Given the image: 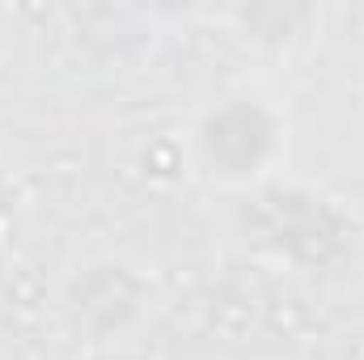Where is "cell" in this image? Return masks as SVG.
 I'll use <instances>...</instances> for the list:
<instances>
[{"instance_id":"cell-1","label":"cell","mask_w":364,"mask_h":360,"mask_svg":"<svg viewBox=\"0 0 364 360\" xmlns=\"http://www.w3.org/2000/svg\"><path fill=\"white\" fill-rule=\"evenodd\" d=\"M288 153V119L272 93L229 90L203 102L186 127L191 174L208 186H263Z\"/></svg>"},{"instance_id":"cell-2","label":"cell","mask_w":364,"mask_h":360,"mask_svg":"<svg viewBox=\"0 0 364 360\" xmlns=\"http://www.w3.org/2000/svg\"><path fill=\"white\" fill-rule=\"evenodd\" d=\"M157 309V280L123 250H97L60 271L51 314L73 344L106 348L136 335Z\"/></svg>"},{"instance_id":"cell-3","label":"cell","mask_w":364,"mask_h":360,"mask_svg":"<svg viewBox=\"0 0 364 360\" xmlns=\"http://www.w3.org/2000/svg\"><path fill=\"white\" fill-rule=\"evenodd\" d=\"M220 17L233 34H242L255 47H272V51H292L305 47L314 34H322L326 26V9L318 4H288V0H267V4H237V9H220L212 13Z\"/></svg>"},{"instance_id":"cell-4","label":"cell","mask_w":364,"mask_h":360,"mask_svg":"<svg viewBox=\"0 0 364 360\" xmlns=\"http://www.w3.org/2000/svg\"><path fill=\"white\" fill-rule=\"evenodd\" d=\"M13 212H17V182H13V174L0 166V229L13 221Z\"/></svg>"},{"instance_id":"cell-5","label":"cell","mask_w":364,"mask_h":360,"mask_svg":"<svg viewBox=\"0 0 364 360\" xmlns=\"http://www.w3.org/2000/svg\"><path fill=\"white\" fill-rule=\"evenodd\" d=\"M4 34H9V17H4V9H0V47H4Z\"/></svg>"}]
</instances>
